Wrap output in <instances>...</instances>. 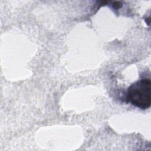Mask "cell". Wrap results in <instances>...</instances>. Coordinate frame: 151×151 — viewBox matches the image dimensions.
I'll return each instance as SVG.
<instances>
[{
  "mask_svg": "<svg viewBox=\"0 0 151 151\" xmlns=\"http://www.w3.org/2000/svg\"><path fill=\"white\" fill-rule=\"evenodd\" d=\"M126 100L139 109H149L151 104L150 79L142 78L130 85L127 90Z\"/></svg>",
  "mask_w": 151,
  "mask_h": 151,
  "instance_id": "obj_1",
  "label": "cell"
},
{
  "mask_svg": "<svg viewBox=\"0 0 151 151\" xmlns=\"http://www.w3.org/2000/svg\"><path fill=\"white\" fill-rule=\"evenodd\" d=\"M122 5L121 4V2H114L113 3V7L114 8V9H119L122 7Z\"/></svg>",
  "mask_w": 151,
  "mask_h": 151,
  "instance_id": "obj_2",
  "label": "cell"
}]
</instances>
